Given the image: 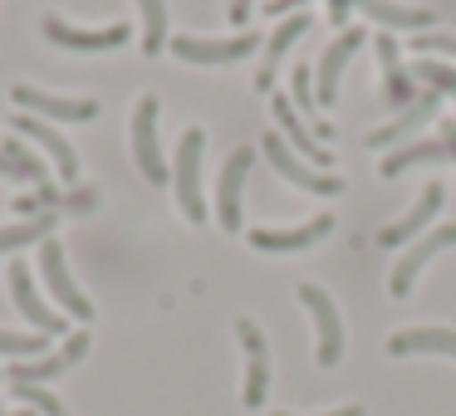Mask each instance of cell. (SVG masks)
I'll return each mask as SVG.
<instances>
[{"label":"cell","mask_w":456,"mask_h":416,"mask_svg":"<svg viewBox=\"0 0 456 416\" xmlns=\"http://www.w3.org/2000/svg\"><path fill=\"white\" fill-rule=\"evenodd\" d=\"M0 177H11V181H20V172L11 167V157H5V152H0Z\"/></svg>","instance_id":"obj_39"},{"label":"cell","mask_w":456,"mask_h":416,"mask_svg":"<svg viewBox=\"0 0 456 416\" xmlns=\"http://www.w3.org/2000/svg\"><path fill=\"white\" fill-rule=\"evenodd\" d=\"M412 54L417 60H446V64H456V35H436V30H427V35H417L412 40Z\"/></svg>","instance_id":"obj_31"},{"label":"cell","mask_w":456,"mask_h":416,"mask_svg":"<svg viewBox=\"0 0 456 416\" xmlns=\"http://www.w3.org/2000/svg\"><path fill=\"white\" fill-rule=\"evenodd\" d=\"M299 5H305V0H265L270 15H289V11H299Z\"/></svg>","instance_id":"obj_36"},{"label":"cell","mask_w":456,"mask_h":416,"mask_svg":"<svg viewBox=\"0 0 456 416\" xmlns=\"http://www.w3.org/2000/svg\"><path fill=\"white\" fill-rule=\"evenodd\" d=\"M260 152H265V162L289 181V187L309 191V196H338V191H344V181H338L334 172H319V167H309L305 157H295L280 132H265V138H260Z\"/></svg>","instance_id":"obj_3"},{"label":"cell","mask_w":456,"mask_h":416,"mask_svg":"<svg viewBox=\"0 0 456 416\" xmlns=\"http://www.w3.org/2000/svg\"><path fill=\"white\" fill-rule=\"evenodd\" d=\"M236 338L246 348V382H240V402L256 412L265 406V392H270V343L250 318H236Z\"/></svg>","instance_id":"obj_11"},{"label":"cell","mask_w":456,"mask_h":416,"mask_svg":"<svg viewBox=\"0 0 456 416\" xmlns=\"http://www.w3.org/2000/svg\"><path fill=\"white\" fill-rule=\"evenodd\" d=\"M0 152L11 157V167L20 172V181H35V187H45V181H50V177H45V162L35 157V152L25 148L20 138H5V142H0Z\"/></svg>","instance_id":"obj_29"},{"label":"cell","mask_w":456,"mask_h":416,"mask_svg":"<svg viewBox=\"0 0 456 416\" xmlns=\"http://www.w3.org/2000/svg\"><path fill=\"white\" fill-rule=\"evenodd\" d=\"M89 353V333H69L64 338V348L60 353H45V357H30V363H11L5 367V377H11V387H40V382H50V377H64L79 357Z\"/></svg>","instance_id":"obj_10"},{"label":"cell","mask_w":456,"mask_h":416,"mask_svg":"<svg viewBox=\"0 0 456 416\" xmlns=\"http://www.w3.org/2000/svg\"><path fill=\"white\" fill-rule=\"evenodd\" d=\"M45 40L60 44V50H79V54H94V50H123L128 44V25H103V30H79V25L60 20V15H45Z\"/></svg>","instance_id":"obj_15"},{"label":"cell","mask_w":456,"mask_h":416,"mask_svg":"<svg viewBox=\"0 0 456 416\" xmlns=\"http://www.w3.org/2000/svg\"><path fill=\"white\" fill-rule=\"evenodd\" d=\"M5 416H35V412H30V406H25V412H5Z\"/></svg>","instance_id":"obj_40"},{"label":"cell","mask_w":456,"mask_h":416,"mask_svg":"<svg viewBox=\"0 0 456 416\" xmlns=\"http://www.w3.org/2000/svg\"><path fill=\"white\" fill-rule=\"evenodd\" d=\"M11 99L20 103L25 113H35V118H54V123H89V118H99V103L94 99H64V93H45V89H35V84H15Z\"/></svg>","instance_id":"obj_16"},{"label":"cell","mask_w":456,"mask_h":416,"mask_svg":"<svg viewBox=\"0 0 456 416\" xmlns=\"http://www.w3.org/2000/svg\"><path fill=\"white\" fill-rule=\"evenodd\" d=\"M45 353H50V338L45 333H11V328H0V357L30 363V357H45Z\"/></svg>","instance_id":"obj_27"},{"label":"cell","mask_w":456,"mask_h":416,"mask_svg":"<svg viewBox=\"0 0 456 416\" xmlns=\"http://www.w3.org/2000/svg\"><path fill=\"white\" fill-rule=\"evenodd\" d=\"M15 396H20V402L30 406V412H40V416H69L60 396H50L45 387H15Z\"/></svg>","instance_id":"obj_32"},{"label":"cell","mask_w":456,"mask_h":416,"mask_svg":"<svg viewBox=\"0 0 456 416\" xmlns=\"http://www.w3.org/2000/svg\"><path fill=\"white\" fill-rule=\"evenodd\" d=\"M412 79H422L427 89L432 93H452V103H456V64H446V60H432V54H427V60H417L412 64Z\"/></svg>","instance_id":"obj_28"},{"label":"cell","mask_w":456,"mask_h":416,"mask_svg":"<svg viewBox=\"0 0 456 416\" xmlns=\"http://www.w3.org/2000/svg\"><path fill=\"white\" fill-rule=\"evenodd\" d=\"M289 103L299 108V118L319 108V93H314V69H305V64H295V74H289Z\"/></svg>","instance_id":"obj_30"},{"label":"cell","mask_w":456,"mask_h":416,"mask_svg":"<svg viewBox=\"0 0 456 416\" xmlns=\"http://www.w3.org/2000/svg\"><path fill=\"white\" fill-rule=\"evenodd\" d=\"M348 5H358V0H329V20H344V15H348Z\"/></svg>","instance_id":"obj_37"},{"label":"cell","mask_w":456,"mask_h":416,"mask_svg":"<svg viewBox=\"0 0 456 416\" xmlns=\"http://www.w3.org/2000/svg\"><path fill=\"white\" fill-rule=\"evenodd\" d=\"M138 15H142V54H152V60H158V54L172 44V35H167V5H162V0H138Z\"/></svg>","instance_id":"obj_26"},{"label":"cell","mask_w":456,"mask_h":416,"mask_svg":"<svg viewBox=\"0 0 456 416\" xmlns=\"http://www.w3.org/2000/svg\"><path fill=\"white\" fill-rule=\"evenodd\" d=\"M373 54H378V64H383V93H387V103H397V108H412L417 103V79H412V69H403V44L393 40V35H373Z\"/></svg>","instance_id":"obj_18"},{"label":"cell","mask_w":456,"mask_h":416,"mask_svg":"<svg viewBox=\"0 0 456 416\" xmlns=\"http://www.w3.org/2000/svg\"><path fill=\"white\" fill-rule=\"evenodd\" d=\"M40 279H45V289L60 299L64 314H74L79 324H89V318H94L89 294L69 279V265H64V245H60V240H45V245H40Z\"/></svg>","instance_id":"obj_7"},{"label":"cell","mask_w":456,"mask_h":416,"mask_svg":"<svg viewBox=\"0 0 456 416\" xmlns=\"http://www.w3.org/2000/svg\"><path fill=\"white\" fill-rule=\"evenodd\" d=\"M250 162H256V148H236L216 177V220L226 230H240V191H246Z\"/></svg>","instance_id":"obj_17"},{"label":"cell","mask_w":456,"mask_h":416,"mask_svg":"<svg viewBox=\"0 0 456 416\" xmlns=\"http://www.w3.org/2000/svg\"><path fill=\"white\" fill-rule=\"evenodd\" d=\"M5 275H11V299H15V308H20V314L35 324V333H45V338L64 333V314H54V308L40 299L35 269L25 265V260H11V269H5Z\"/></svg>","instance_id":"obj_14"},{"label":"cell","mask_w":456,"mask_h":416,"mask_svg":"<svg viewBox=\"0 0 456 416\" xmlns=\"http://www.w3.org/2000/svg\"><path fill=\"white\" fill-rule=\"evenodd\" d=\"M231 20H236V25L250 20V0H231Z\"/></svg>","instance_id":"obj_38"},{"label":"cell","mask_w":456,"mask_h":416,"mask_svg":"<svg viewBox=\"0 0 456 416\" xmlns=\"http://www.w3.org/2000/svg\"><path fill=\"white\" fill-rule=\"evenodd\" d=\"M452 245H456V226H436V230H427V236H417L412 245H403L393 275H387V289H393L397 299H407V294H412V279L422 275L442 250H452Z\"/></svg>","instance_id":"obj_5"},{"label":"cell","mask_w":456,"mask_h":416,"mask_svg":"<svg viewBox=\"0 0 456 416\" xmlns=\"http://www.w3.org/2000/svg\"><path fill=\"white\" fill-rule=\"evenodd\" d=\"M436 142L446 148V162H456V118H436Z\"/></svg>","instance_id":"obj_33"},{"label":"cell","mask_w":456,"mask_h":416,"mask_svg":"<svg viewBox=\"0 0 456 416\" xmlns=\"http://www.w3.org/2000/svg\"><path fill=\"white\" fill-rule=\"evenodd\" d=\"M201 152H207V132L187 128L177 142V162H172V191H177V206L191 226L207 220V196H201Z\"/></svg>","instance_id":"obj_1"},{"label":"cell","mask_w":456,"mask_h":416,"mask_svg":"<svg viewBox=\"0 0 456 416\" xmlns=\"http://www.w3.org/2000/svg\"><path fill=\"white\" fill-rule=\"evenodd\" d=\"M45 236H54V211H40V216H25L15 226H0V255L25 245H45Z\"/></svg>","instance_id":"obj_24"},{"label":"cell","mask_w":456,"mask_h":416,"mask_svg":"<svg viewBox=\"0 0 456 416\" xmlns=\"http://www.w3.org/2000/svg\"><path fill=\"white\" fill-rule=\"evenodd\" d=\"M299 304L309 308V318H314V363L319 367H338V357H344V318H338L334 294L319 289V284H299Z\"/></svg>","instance_id":"obj_2"},{"label":"cell","mask_w":456,"mask_h":416,"mask_svg":"<svg viewBox=\"0 0 456 416\" xmlns=\"http://www.w3.org/2000/svg\"><path fill=\"white\" fill-rule=\"evenodd\" d=\"M275 416H295V412H275ZM314 416H368L358 402H348V406H334V412H314Z\"/></svg>","instance_id":"obj_35"},{"label":"cell","mask_w":456,"mask_h":416,"mask_svg":"<svg viewBox=\"0 0 456 416\" xmlns=\"http://www.w3.org/2000/svg\"><path fill=\"white\" fill-rule=\"evenodd\" d=\"M422 162H446V148L442 142H403V148H393L383 157V177H403L407 167H422Z\"/></svg>","instance_id":"obj_25"},{"label":"cell","mask_w":456,"mask_h":416,"mask_svg":"<svg viewBox=\"0 0 456 416\" xmlns=\"http://www.w3.org/2000/svg\"><path fill=\"white\" fill-rule=\"evenodd\" d=\"M305 35H309V15H305V11H295V15H285V20H280V30L265 40V64H260V74H256V89H260V93H270L280 60H285V54L295 50Z\"/></svg>","instance_id":"obj_22"},{"label":"cell","mask_w":456,"mask_h":416,"mask_svg":"<svg viewBox=\"0 0 456 416\" xmlns=\"http://www.w3.org/2000/svg\"><path fill=\"white\" fill-rule=\"evenodd\" d=\"M334 230V216H314V220H305V226H285V230H270V226H256L250 230V245L256 250H270V255H285V250H309V245H319V240Z\"/></svg>","instance_id":"obj_19"},{"label":"cell","mask_w":456,"mask_h":416,"mask_svg":"<svg viewBox=\"0 0 456 416\" xmlns=\"http://www.w3.org/2000/svg\"><path fill=\"white\" fill-rule=\"evenodd\" d=\"M0 416H5V406H0Z\"/></svg>","instance_id":"obj_41"},{"label":"cell","mask_w":456,"mask_h":416,"mask_svg":"<svg viewBox=\"0 0 456 416\" xmlns=\"http://www.w3.org/2000/svg\"><path fill=\"white\" fill-rule=\"evenodd\" d=\"M363 40L368 35L358 30H338V40L329 44L324 54H319V64H314V93H319V108H334L338 103V79H344V69L354 64V54L363 50Z\"/></svg>","instance_id":"obj_8"},{"label":"cell","mask_w":456,"mask_h":416,"mask_svg":"<svg viewBox=\"0 0 456 416\" xmlns=\"http://www.w3.org/2000/svg\"><path fill=\"white\" fill-rule=\"evenodd\" d=\"M15 132H20V138H30L40 152H50L54 172H60L64 181H79V157H74L69 138H64L60 128H50V123H40V118H15Z\"/></svg>","instance_id":"obj_21"},{"label":"cell","mask_w":456,"mask_h":416,"mask_svg":"<svg viewBox=\"0 0 456 416\" xmlns=\"http://www.w3.org/2000/svg\"><path fill=\"white\" fill-rule=\"evenodd\" d=\"M256 44H260V35L240 30V35H231V40L172 35V44H167V50L177 54V60H187V64H236V60H246V54H256Z\"/></svg>","instance_id":"obj_9"},{"label":"cell","mask_w":456,"mask_h":416,"mask_svg":"<svg viewBox=\"0 0 456 416\" xmlns=\"http://www.w3.org/2000/svg\"><path fill=\"white\" fill-rule=\"evenodd\" d=\"M436 113H442V93L422 89V93H417L412 108H403L393 123H383V128L368 132V148L383 152V148H403V142H417V132H422L427 123H436Z\"/></svg>","instance_id":"obj_12"},{"label":"cell","mask_w":456,"mask_h":416,"mask_svg":"<svg viewBox=\"0 0 456 416\" xmlns=\"http://www.w3.org/2000/svg\"><path fill=\"white\" fill-rule=\"evenodd\" d=\"M133 157H138V172L152 187L172 181L167 162H162V142H158V93H142L133 103Z\"/></svg>","instance_id":"obj_4"},{"label":"cell","mask_w":456,"mask_h":416,"mask_svg":"<svg viewBox=\"0 0 456 416\" xmlns=\"http://www.w3.org/2000/svg\"><path fill=\"white\" fill-rule=\"evenodd\" d=\"M442 201H446V187L442 181H427L422 187V196L412 201V206L403 211V216L393 220V226H383L378 230V245H387V250H403V245H412L417 236H427V226L436 220V211H442Z\"/></svg>","instance_id":"obj_6"},{"label":"cell","mask_w":456,"mask_h":416,"mask_svg":"<svg viewBox=\"0 0 456 416\" xmlns=\"http://www.w3.org/2000/svg\"><path fill=\"white\" fill-rule=\"evenodd\" d=\"M270 113H275V132L285 138V148L295 152V157H305L309 167L324 172L329 162H334V152L324 148V142L314 138V132L305 128V118H299V108L289 103V93H275V103H270Z\"/></svg>","instance_id":"obj_13"},{"label":"cell","mask_w":456,"mask_h":416,"mask_svg":"<svg viewBox=\"0 0 456 416\" xmlns=\"http://www.w3.org/2000/svg\"><path fill=\"white\" fill-rule=\"evenodd\" d=\"M358 11L368 15V20H378L387 35L393 30H432V11L427 5H397V0H358Z\"/></svg>","instance_id":"obj_23"},{"label":"cell","mask_w":456,"mask_h":416,"mask_svg":"<svg viewBox=\"0 0 456 416\" xmlns=\"http://www.w3.org/2000/svg\"><path fill=\"white\" fill-rule=\"evenodd\" d=\"M64 201H69L74 211H94V201H99V196H94L89 187H74V191H69V196H64Z\"/></svg>","instance_id":"obj_34"},{"label":"cell","mask_w":456,"mask_h":416,"mask_svg":"<svg viewBox=\"0 0 456 416\" xmlns=\"http://www.w3.org/2000/svg\"><path fill=\"white\" fill-rule=\"evenodd\" d=\"M393 357H452L456 363V328H397L387 338Z\"/></svg>","instance_id":"obj_20"}]
</instances>
